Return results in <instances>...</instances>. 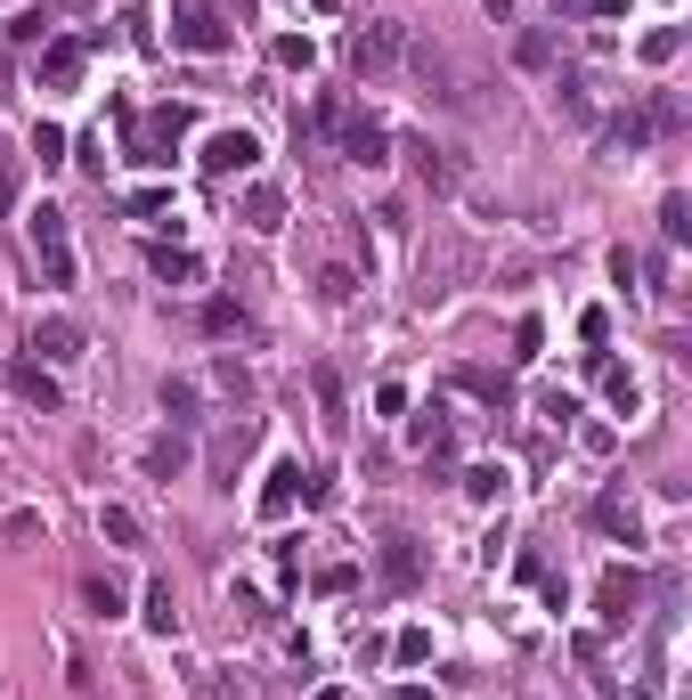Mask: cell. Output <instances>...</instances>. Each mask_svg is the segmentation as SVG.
<instances>
[{"label": "cell", "mask_w": 692, "mask_h": 700, "mask_svg": "<svg viewBox=\"0 0 692 700\" xmlns=\"http://www.w3.org/2000/svg\"><path fill=\"white\" fill-rule=\"evenodd\" d=\"M196 400H204V392H196V375H171V383H164V416H171V432H196V424H204V416H196Z\"/></svg>", "instance_id": "cell-17"}, {"label": "cell", "mask_w": 692, "mask_h": 700, "mask_svg": "<svg viewBox=\"0 0 692 700\" xmlns=\"http://www.w3.org/2000/svg\"><path fill=\"white\" fill-rule=\"evenodd\" d=\"M24 237H33V262H41L49 285H73V237H66V213H58V204L24 213Z\"/></svg>", "instance_id": "cell-4"}, {"label": "cell", "mask_w": 692, "mask_h": 700, "mask_svg": "<svg viewBox=\"0 0 692 700\" xmlns=\"http://www.w3.org/2000/svg\"><path fill=\"white\" fill-rule=\"evenodd\" d=\"M318 131H335L343 155H350V164H367V171L392 164V131H383L367 107H350V98H318Z\"/></svg>", "instance_id": "cell-1"}, {"label": "cell", "mask_w": 692, "mask_h": 700, "mask_svg": "<svg viewBox=\"0 0 692 700\" xmlns=\"http://www.w3.org/2000/svg\"><path fill=\"white\" fill-rule=\"evenodd\" d=\"M41 33H49V17H41V9H17V17H9V41H17V49H33Z\"/></svg>", "instance_id": "cell-33"}, {"label": "cell", "mask_w": 692, "mask_h": 700, "mask_svg": "<svg viewBox=\"0 0 692 700\" xmlns=\"http://www.w3.org/2000/svg\"><path fill=\"white\" fill-rule=\"evenodd\" d=\"M490 17H514V0H490Z\"/></svg>", "instance_id": "cell-46"}, {"label": "cell", "mask_w": 692, "mask_h": 700, "mask_svg": "<svg viewBox=\"0 0 692 700\" xmlns=\"http://www.w3.org/2000/svg\"><path fill=\"white\" fill-rule=\"evenodd\" d=\"M147 269H156L164 285H188V277H196V253H179V245H156V253H147Z\"/></svg>", "instance_id": "cell-23"}, {"label": "cell", "mask_w": 692, "mask_h": 700, "mask_svg": "<svg viewBox=\"0 0 692 700\" xmlns=\"http://www.w3.org/2000/svg\"><path fill=\"white\" fill-rule=\"evenodd\" d=\"M579 343H611V309H579Z\"/></svg>", "instance_id": "cell-41"}, {"label": "cell", "mask_w": 692, "mask_h": 700, "mask_svg": "<svg viewBox=\"0 0 692 700\" xmlns=\"http://www.w3.org/2000/svg\"><path fill=\"white\" fill-rule=\"evenodd\" d=\"M179 464H188V432H164V440H147V473H156V481H171Z\"/></svg>", "instance_id": "cell-19"}, {"label": "cell", "mask_w": 692, "mask_h": 700, "mask_svg": "<svg viewBox=\"0 0 692 700\" xmlns=\"http://www.w3.org/2000/svg\"><path fill=\"white\" fill-rule=\"evenodd\" d=\"M179 139H188V107H147V115H122V155H131V164H171Z\"/></svg>", "instance_id": "cell-2"}, {"label": "cell", "mask_w": 692, "mask_h": 700, "mask_svg": "<svg viewBox=\"0 0 692 700\" xmlns=\"http://www.w3.org/2000/svg\"><path fill=\"white\" fill-rule=\"evenodd\" d=\"M82 603H90L98 619H115V611H122V586L107 579V570H90V579H82Z\"/></svg>", "instance_id": "cell-26"}, {"label": "cell", "mask_w": 692, "mask_h": 700, "mask_svg": "<svg viewBox=\"0 0 692 700\" xmlns=\"http://www.w3.org/2000/svg\"><path fill=\"white\" fill-rule=\"evenodd\" d=\"M17 179H24V164H17L9 147H0V213H9V204H17Z\"/></svg>", "instance_id": "cell-40"}, {"label": "cell", "mask_w": 692, "mask_h": 700, "mask_svg": "<svg viewBox=\"0 0 692 700\" xmlns=\"http://www.w3.org/2000/svg\"><path fill=\"white\" fill-rule=\"evenodd\" d=\"M554 107L571 115V122H595V98H586V73H562V82H554Z\"/></svg>", "instance_id": "cell-21"}, {"label": "cell", "mask_w": 692, "mask_h": 700, "mask_svg": "<svg viewBox=\"0 0 692 700\" xmlns=\"http://www.w3.org/2000/svg\"><path fill=\"white\" fill-rule=\"evenodd\" d=\"M676 49H684V33H676V24H660V33H644V58H652V66H669Z\"/></svg>", "instance_id": "cell-35"}, {"label": "cell", "mask_w": 692, "mask_h": 700, "mask_svg": "<svg viewBox=\"0 0 692 700\" xmlns=\"http://www.w3.org/2000/svg\"><path fill=\"white\" fill-rule=\"evenodd\" d=\"M522 66L546 73V66H554V33H522Z\"/></svg>", "instance_id": "cell-38"}, {"label": "cell", "mask_w": 692, "mask_h": 700, "mask_svg": "<svg viewBox=\"0 0 692 700\" xmlns=\"http://www.w3.org/2000/svg\"><path fill=\"white\" fill-rule=\"evenodd\" d=\"M171 41H179V49H196V58H220V49L237 41V33H228V17L212 9V0H179V9H171Z\"/></svg>", "instance_id": "cell-5"}, {"label": "cell", "mask_w": 692, "mask_h": 700, "mask_svg": "<svg viewBox=\"0 0 692 700\" xmlns=\"http://www.w3.org/2000/svg\"><path fill=\"white\" fill-rule=\"evenodd\" d=\"M375 407L383 416H407V383H375Z\"/></svg>", "instance_id": "cell-44"}, {"label": "cell", "mask_w": 692, "mask_h": 700, "mask_svg": "<svg viewBox=\"0 0 692 700\" xmlns=\"http://www.w3.org/2000/svg\"><path fill=\"white\" fill-rule=\"evenodd\" d=\"M635 700H652V692H635Z\"/></svg>", "instance_id": "cell-49"}, {"label": "cell", "mask_w": 692, "mask_h": 700, "mask_svg": "<svg viewBox=\"0 0 692 700\" xmlns=\"http://www.w3.org/2000/svg\"><path fill=\"white\" fill-rule=\"evenodd\" d=\"M269 58L286 66V73H310V66H318V41H310V33H286V41L269 49Z\"/></svg>", "instance_id": "cell-24"}, {"label": "cell", "mask_w": 692, "mask_h": 700, "mask_svg": "<svg viewBox=\"0 0 692 700\" xmlns=\"http://www.w3.org/2000/svg\"><path fill=\"white\" fill-rule=\"evenodd\" d=\"M644 139H652V122H644V115H611V122H603V147H611V155H635Z\"/></svg>", "instance_id": "cell-20"}, {"label": "cell", "mask_w": 692, "mask_h": 700, "mask_svg": "<svg viewBox=\"0 0 692 700\" xmlns=\"http://www.w3.org/2000/svg\"><path fill=\"white\" fill-rule=\"evenodd\" d=\"M383 586H392V594L424 586V546H416V538H392V546H383Z\"/></svg>", "instance_id": "cell-13"}, {"label": "cell", "mask_w": 692, "mask_h": 700, "mask_svg": "<svg viewBox=\"0 0 692 700\" xmlns=\"http://www.w3.org/2000/svg\"><path fill=\"white\" fill-rule=\"evenodd\" d=\"M204 334H253V318L237 302H204Z\"/></svg>", "instance_id": "cell-29"}, {"label": "cell", "mask_w": 692, "mask_h": 700, "mask_svg": "<svg viewBox=\"0 0 692 700\" xmlns=\"http://www.w3.org/2000/svg\"><path fill=\"white\" fill-rule=\"evenodd\" d=\"M294 505H301V464H294V456H277V464H269V481H261V522H286Z\"/></svg>", "instance_id": "cell-12"}, {"label": "cell", "mask_w": 692, "mask_h": 700, "mask_svg": "<svg viewBox=\"0 0 692 700\" xmlns=\"http://www.w3.org/2000/svg\"><path fill=\"white\" fill-rule=\"evenodd\" d=\"M310 392H318V407H326L318 424H326V432H343V375H335V367H318V375H310Z\"/></svg>", "instance_id": "cell-22"}, {"label": "cell", "mask_w": 692, "mask_h": 700, "mask_svg": "<svg viewBox=\"0 0 692 700\" xmlns=\"http://www.w3.org/2000/svg\"><path fill=\"white\" fill-rule=\"evenodd\" d=\"M147 628H156V635H171V628H179V603H171V579H156V586H147Z\"/></svg>", "instance_id": "cell-27"}, {"label": "cell", "mask_w": 692, "mask_h": 700, "mask_svg": "<svg viewBox=\"0 0 692 700\" xmlns=\"http://www.w3.org/2000/svg\"><path fill=\"white\" fill-rule=\"evenodd\" d=\"M537 343H546V326L522 318V326H514V358H537Z\"/></svg>", "instance_id": "cell-43"}, {"label": "cell", "mask_w": 692, "mask_h": 700, "mask_svg": "<svg viewBox=\"0 0 692 700\" xmlns=\"http://www.w3.org/2000/svg\"><path fill=\"white\" fill-rule=\"evenodd\" d=\"M82 66H90V49H82V41H41V58H33L41 90H73V82H82Z\"/></svg>", "instance_id": "cell-8"}, {"label": "cell", "mask_w": 692, "mask_h": 700, "mask_svg": "<svg viewBox=\"0 0 692 700\" xmlns=\"http://www.w3.org/2000/svg\"><path fill=\"white\" fill-rule=\"evenodd\" d=\"M98 530H107V546H139V513L131 505H107V513H98Z\"/></svg>", "instance_id": "cell-28"}, {"label": "cell", "mask_w": 692, "mask_h": 700, "mask_svg": "<svg viewBox=\"0 0 692 700\" xmlns=\"http://www.w3.org/2000/svg\"><path fill=\"white\" fill-rule=\"evenodd\" d=\"M407 164H416V179H424L432 196H448L456 179H465V164H456L448 147H432V139H407Z\"/></svg>", "instance_id": "cell-11"}, {"label": "cell", "mask_w": 692, "mask_h": 700, "mask_svg": "<svg viewBox=\"0 0 692 700\" xmlns=\"http://www.w3.org/2000/svg\"><path fill=\"white\" fill-rule=\"evenodd\" d=\"M603 392H611V407H620V416H635V375H620V367H603Z\"/></svg>", "instance_id": "cell-36"}, {"label": "cell", "mask_w": 692, "mask_h": 700, "mask_svg": "<svg viewBox=\"0 0 692 700\" xmlns=\"http://www.w3.org/2000/svg\"><path fill=\"white\" fill-rule=\"evenodd\" d=\"M635 0H586V17H627Z\"/></svg>", "instance_id": "cell-45"}, {"label": "cell", "mask_w": 692, "mask_h": 700, "mask_svg": "<svg viewBox=\"0 0 692 700\" xmlns=\"http://www.w3.org/2000/svg\"><path fill=\"white\" fill-rule=\"evenodd\" d=\"M253 440H261V416H228V424L212 432V473H220V481H237V464H245Z\"/></svg>", "instance_id": "cell-9"}, {"label": "cell", "mask_w": 692, "mask_h": 700, "mask_svg": "<svg viewBox=\"0 0 692 700\" xmlns=\"http://www.w3.org/2000/svg\"><path fill=\"white\" fill-rule=\"evenodd\" d=\"M122 41H131V49H156V17H147V9H122Z\"/></svg>", "instance_id": "cell-34"}, {"label": "cell", "mask_w": 692, "mask_h": 700, "mask_svg": "<svg viewBox=\"0 0 692 700\" xmlns=\"http://www.w3.org/2000/svg\"><path fill=\"white\" fill-rule=\"evenodd\" d=\"M24 351H33L41 367H73V358H82V326H73V318H33Z\"/></svg>", "instance_id": "cell-7"}, {"label": "cell", "mask_w": 692, "mask_h": 700, "mask_svg": "<svg viewBox=\"0 0 692 700\" xmlns=\"http://www.w3.org/2000/svg\"><path fill=\"white\" fill-rule=\"evenodd\" d=\"M407 440H416L424 456H441V448H448V416H441V407H424V416L407 424Z\"/></svg>", "instance_id": "cell-25"}, {"label": "cell", "mask_w": 692, "mask_h": 700, "mask_svg": "<svg viewBox=\"0 0 692 700\" xmlns=\"http://www.w3.org/2000/svg\"><path fill=\"white\" fill-rule=\"evenodd\" d=\"M635 611H644V579H635V570H603V619L627 628Z\"/></svg>", "instance_id": "cell-15"}, {"label": "cell", "mask_w": 692, "mask_h": 700, "mask_svg": "<svg viewBox=\"0 0 692 700\" xmlns=\"http://www.w3.org/2000/svg\"><path fill=\"white\" fill-rule=\"evenodd\" d=\"M399 700H432V692H424V684H407V692H399Z\"/></svg>", "instance_id": "cell-47"}, {"label": "cell", "mask_w": 692, "mask_h": 700, "mask_svg": "<svg viewBox=\"0 0 692 700\" xmlns=\"http://www.w3.org/2000/svg\"><path fill=\"white\" fill-rule=\"evenodd\" d=\"M253 164H261L253 131H212V139H204V171H212V179H228V171H253Z\"/></svg>", "instance_id": "cell-10"}, {"label": "cell", "mask_w": 692, "mask_h": 700, "mask_svg": "<svg viewBox=\"0 0 692 700\" xmlns=\"http://www.w3.org/2000/svg\"><path fill=\"white\" fill-rule=\"evenodd\" d=\"M407 58V24L399 17H375V24H358L350 33V66L358 73H383V66H399Z\"/></svg>", "instance_id": "cell-6"}, {"label": "cell", "mask_w": 692, "mask_h": 700, "mask_svg": "<svg viewBox=\"0 0 692 700\" xmlns=\"http://www.w3.org/2000/svg\"><path fill=\"white\" fill-rule=\"evenodd\" d=\"M660 237H669V245L692 237V196H669V204H660Z\"/></svg>", "instance_id": "cell-30"}, {"label": "cell", "mask_w": 692, "mask_h": 700, "mask_svg": "<svg viewBox=\"0 0 692 700\" xmlns=\"http://www.w3.org/2000/svg\"><path fill=\"white\" fill-rule=\"evenodd\" d=\"M33 155H41V171L66 164V131H58V122H41V131H33Z\"/></svg>", "instance_id": "cell-37"}, {"label": "cell", "mask_w": 692, "mask_h": 700, "mask_svg": "<svg viewBox=\"0 0 692 700\" xmlns=\"http://www.w3.org/2000/svg\"><path fill=\"white\" fill-rule=\"evenodd\" d=\"M537 416H546V424H571L579 400H571V392H546V400H537Z\"/></svg>", "instance_id": "cell-42"}, {"label": "cell", "mask_w": 692, "mask_h": 700, "mask_svg": "<svg viewBox=\"0 0 692 700\" xmlns=\"http://www.w3.org/2000/svg\"><path fill=\"white\" fill-rule=\"evenodd\" d=\"M407 49H416V73H424V90L441 98V107H456V115H481V82H473V73L448 58L441 41H407Z\"/></svg>", "instance_id": "cell-3"}, {"label": "cell", "mask_w": 692, "mask_h": 700, "mask_svg": "<svg viewBox=\"0 0 692 700\" xmlns=\"http://www.w3.org/2000/svg\"><path fill=\"white\" fill-rule=\"evenodd\" d=\"M595 530H603V538H627V546L644 538V513H635L627 489H603V497H595Z\"/></svg>", "instance_id": "cell-14"}, {"label": "cell", "mask_w": 692, "mask_h": 700, "mask_svg": "<svg viewBox=\"0 0 692 700\" xmlns=\"http://www.w3.org/2000/svg\"><path fill=\"white\" fill-rule=\"evenodd\" d=\"M245 228H261V237L286 228V196H277V188H245Z\"/></svg>", "instance_id": "cell-18"}, {"label": "cell", "mask_w": 692, "mask_h": 700, "mask_svg": "<svg viewBox=\"0 0 692 700\" xmlns=\"http://www.w3.org/2000/svg\"><path fill=\"white\" fill-rule=\"evenodd\" d=\"M392 660H399V668H424V660H432V628H399Z\"/></svg>", "instance_id": "cell-31"}, {"label": "cell", "mask_w": 692, "mask_h": 700, "mask_svg": "<svg viewBox=\"0 0 692 700\" xmlns=\"http://www.w3.org/2000/svg\"><path fill=\"white\" fill-rule=\"evenodd\" d=\"M350 586H358L350 562H326V570H318V594H350Z\"/></svg>", "instance_id": "cell-39"}, {"label": "cell", "mask_w": 692, "mask_h": 700, "mask_svg": "<svg viewBox=\"0 0 692 700\" xmlns=\"http://www.w3.org/2000/svg\"><path fill=\"white\" fill-rule=\"evenodd\" d=\"M318 700H343V692H318Z\"/></svg>", "instance_id": "cell-48"}, {"label": "cell", "mask_w": 692, "mask_h": 700, "mask_svg": "<svg viewBox=\"0 0 692 700\" xmlns=\"http://www.w3.org/2000/svg\"><path fill=\"white\" fill-rule=\"evenodd\" d=\"M9 383H17V392H24V400H33V407H41V416H49V407H66V392H58V375H49V367H41V358H17V367H9Z\"/></svg>", "instance_id": "cell-16"}, {"label": "cell", "mask_w": 692, "mask_h": 700, "mask_svg": "<svg viewBox=\"0 0 692 700\" xmlns=\"http://www.w3.org/2000/svg\"><path fill=\"white\" fill-rule=\"evenodd\" d=\"M122 213H131V220H164V213H171V188H139V196H122Z\"/></svg>", "instance_id": "cell-32"}]
</instances>
